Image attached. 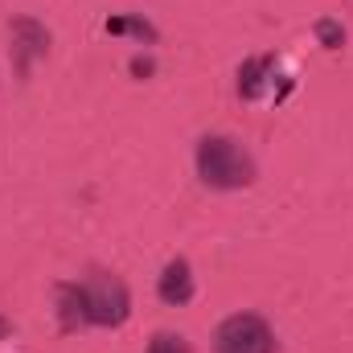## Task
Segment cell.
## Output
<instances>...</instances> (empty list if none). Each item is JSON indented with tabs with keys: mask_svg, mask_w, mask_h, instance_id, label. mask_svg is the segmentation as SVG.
Instances as JSON below:
<instances>
[{
	"mask_svg": "<svg viewBox=\"0 0 353 353\" xmlns=\"http://www.w3.org/2000/svg\"><path fill=\"white\" fill-rule=\"evenodd\" d=\"M148 353H193V350H189V341H185L181 333H157L152 345H148Z\"/></svg>",
	"mask_w": 353,
	"mask_h": 353,
	"instance_id": "obj_9",
	"label": "cell"
},
{
	"mask_svg": "<svg viewBox=\"0 0 353 353\" xmlns=\"http://www.w3.org/2000/svg\"><path fill=\"white\" fill-rule=\"evenodd\" d=\"M275 66V58H251V62H243V70H239V90H243V99H259L263 94V74Z\"/></svg>",
	"mask_w": 353,
	"mask_h": 353,
	"instance_id": "obj_7",
	"label": "cell"
},
{
	"mask_svg": "<svg viewBox=\"0 0 353 353\" xmlns=\"http://www.w3.org/2000/svg\"><path fill=\"white\" fill-rule=\"evenodd\" d=\"M132 74L148 79V74H152V62H148V58H132Z\"/></svg>",
	"mask_w": 353,
	"mask_h": 353,
	"instance_id": "obj_11",
	"label": "cell"
},
{
	"mask_svg": "<svg viewBox=\"0 0 353 353\" xmlns=\"http://www.w3.org/2000/svg\"><path fill=\"white\" fill-rule=\"evenodd\" d=\"M214 353H275V333L263 316L239 312V316H226L218 325Z\"/></svg>",
	"mask_w": 353,
	"mask_h": 353,
	"instance_id": "obj_3",
	"label": "cell"
},
{
	"mask_svg": "<svg viewBox=\"0 0 353 353\" xmlns=\"http://www.w3.org/2000/svg\"><path fill=\"white\" fill-rule=\"evenodd\" d=\"M8 33H12V66H17L21 79H29L33 62L50 50V33H46V25H37L33 17H17V21L8 25Z\"/></svg>",
	"mask_w": 353,
	"mask_h": 353,
	"instance_id": "obj_4",
	"label": "cell"
},
{
	"mask_svg": "<svg viewBox=\"0 0 353 353\" xmlns=\"http://www.w3.org/2000/svg\"><path fill=\"white\" fill-rule=\"evenodd\" d=\"M197 176L210 189H247L255 181L251 152L230 136H205L197 144Z\"/></svg>",
	"mask_w": 353,
	"mask_h": 353,
	"instance_id": "obj_1",
	"label": "cell"
},
{
	"mask_svg": "<svg viewBox=\"0 0 353 353\" xmlns=\"http://www.w3.org/2000/svg\"><path fill=\"white\" fill-rule=\"evenodd\" d=\"M87 316L90 325H123L132 312V296L123 288V279H115L111 271H90L87 275Z\"/></svg>",
	"mask_w": 353,
	"mask_h": 353,
	"instance_id": "obj_2",
	"label": "cell"
},
{
	"mask_svg": "<svg viewBox=\"0 0 353 353\" xmlns=\"http://www.w3.org/2000/svg\"><path fill=\"white\" fill-rule=\"evenodd\" d=\"M316 33H321V41H325L329 50H341V46H345V29H341L337 21H321Z\"/></svg>",
	"mask_w": 353,
	"mask_h": 353,
	"instance_id": "obj_10",
	"label": "cell"
},
{
	"mask_svg": "<svg viewBox=\"0 0 353 353\" xmlns=\"http://www.w3.org/2000/svg\"><path fill=\"white\" fill-rule=\"evenodd\" d=\"M58 316H62V329H83L90 325L87 316V288L83 283H58Z\"/></svg>",
	"mask_w": 353,
	"mask_h": 353,
	"instance_id": "obj_6",
	"label": "cell"
},
{
	"mask_svg": "<svg viewBox=\"0 0 353 353\" xmlns=\"http://www.w3.org/2000/svg\"><path fill=\"white\" fill-rule=\"evenodd\" d=\"M157 296H161L169 308H181V304L193 300V271H189L185 259H173V263L165 267V275H161V283H157Z\"/></svg>",
	"mask_w": 353,
	"mask_h": 353,
	"instance_id": "obj_5",
	"label": "cell"
},
{
	"mask_svg": "<svg viewBox=\"0 0 353 353\" xmlns=\"http://www.w3.org/2000/svg\"><path fill=\"white\" fill-rule=\"evenodd\" d=\"M107 33H136L140 41H157V29L144 17H111L107 21Z\"/></svg>",
	"mask_w": 353,
	"mask_h": 353,
	"instance_id": "obj_8",
	"label": "cell"
}]
</instances>
